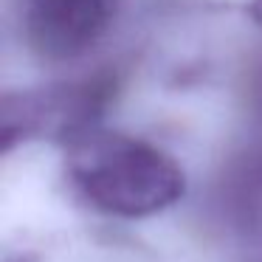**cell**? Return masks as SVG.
<instances>
[{"label":"cell","instance_id":"1","mask_svg":"<svg viewBox=\"0 0 262 262\" xmlns=\"http://www.w3.org/2000/svg\"><path fill=\"white\" fill-rule=\"evenodd\" d=\"M65 172L85 203L130 220L169 209L186 189L183 169L172 155L104 127H93L68 144Z\"/></svg>","mask_w":262,"mask_h":262},{"label":"cell","instance_id":"2","mask_svg":"<svg viewBox=\"0 0 262 262\" xmlns=\"http://www.w3.org/2000/svg\"><path fill=\"white\" fill-rule=\"evenodd\" d=\"M110 99V82H71L48 85L31 91H14L3 96L0 127L3 149H12L23 141H59L68 147L79 136L91 133Z\"/></svg>","mask_w":262,"mask_h":262},{"label":"cell","instance_id":"3","mask_svg":"<svg viewBox=\"0 0 262 262\" xmlns=\"http://www.w3.org/2000/svg\"><path fill=\"white\" fill-rule=\"evenodd\" d=\"M113 0H23L20 20L29 48L42 59H74L104 34Z\"/></svg>","mask_w":262,"mask_h":262},{"label":"cell","instance_id":"4","mask_svg":"<svg viewBox=\"0 0 262 262\" xmlns=\"http://www.w3.org/2000/svg\"><path fill=\"white\" fill-rule=\"evenodd\" d=\"M248 14L256 20V23L262 26V0H251V6H248Z\"/></svg>","mask_w":262,"mask_h":262}]
</instances>
